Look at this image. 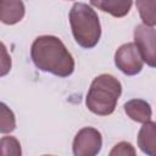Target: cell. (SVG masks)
<instances>
[{"label": "cell", "mask_w": 156, "mask_h": 156, "mask_svg": "<svg viewBox=\"0 0 156 156\" xmlns=\"http://www.w3.org/2000/svg\"><path fill=\"white\" fill-rule=\"evenodd\" d=\"M90 4L111 16L119 18L128 15L133 0H90Z\"/></svg>", "instance_id": "obj_10"}, {"label": "cell", "mask_w": 156, "mask_h": 156, "mask_svg": "<svg viewBox=\"0 0 156 156\" xmlns=\"http://www.w3.org/2000/svg\"><path fill=\"white\" fill-rule=\"evenodd\" d=\"M0 132L2 134L13 132L16 129V118L13 112L4 102L0 104Z\"/></svg>", "instance_id": "obj_12"}, {"label": "cell", "mask_w": 156, "mask_h": 156, "mask_svg": "<svg viewBox=\"0 0 156 156\" xmlns=\"http://www.w3.org/2000/svg\"><path fill=\"white\" fill-rule=\"evenodd\" d=\"M115 65L127 76H135L141 72L144 60L135 43H126L115 52Z\"/></svg>", "instance_id": "obj_4"}, {"label": "cell", "mask_w": 156, "mask_h": 156, "mask_svg": "<svg viewBox=\"0 0 156 156\" xmlns=\"http://www.w3.org/2000/svg\"><path fill=\"white\" fill-rule=\"evenodd\" d=\"M135 155V149L130 143L121 141L113 146V149L110 151V156H128Z\"/></svg>", "instance_id": "obj_14"}, {"label": "cell", "mask_w": 156, "mask_h": 156, "mask_svg": "<svg viewBox=\"0 0 156 156\" xmlns=\"http://www.w3.org/2000/svg\"><path fill=\"white\" fill-rule=\"evenodd\" d=\"M136 9L145 26H156V0H136Z\"/></svg>", "instance_id": "obj_11"}, {"label": "cell", "mask_w": 156, "mask_h": 156, "mask_svg": "<svg viewBox=\"0 0 156 156\" xmlns=\"http://www.w3.org/2000/svg\"><path fill=\"white\" fill-rule=\"evenodd\" d=\"M30 57L37 68L57 77H68L74 71V60L71 52L55 35L35 38L30 48Z\"/></svg>", "instance_id": "obj_1"}, {"label": "cell", "mask_w": 156, "mask_h": 156, "mask_svg": "<svg viewBox=\"0 0 156 156\" xmlns=\"http://www.w3.org/2000/svg\"><path fill=\"white\" fill-rule=\"evenodd\" d=\"M0 146H1V154L4 156L7 155L20 156L22 154L21 144L15 136H2L0 140Z\"/></svg>", "instance_id": "obj_13"}, {"label": "cell", "mask_w": 156, "mask_h": 156, "mask_svg": "<svg viewBox=\"0 0 156 156\" xmlns=\"http://www.w3.org/2000/svg\"><path fill=\"white\" fill-rule=\"evenodd\" d=\"M69 24L77 44L84 49L94 48L101 37L98 13L84 2H76L69 11Z\"/></svg>", "instance_id": "obj_3"}, {"label": "cell", "mask_w": 156, "mask_h": 156, "mask_svg": "<svg viewBox=\"0 0 156 156\" xmlns=\"http://www.w3.org/2000/svg\"><path fill=\"white\" fill-rule=\"evenodd\" d=\"M26 7L22 0H0V20L4 24H16L24 17Z\"/></svg>", "instance_id": "obj_7"}, {"label": "cell", "mask_w": 156, "mask_h": 156, "mask_svg": "<svg viewBox=\"0 0 156 156\" xmlns=\"http://www.w3.org/2000/svg\"><path fill=\"white\" fill-rule=\"evenodd\" d=\"M122 94L121 82L111 74H100L94 78L85 98L88 110L98 116L111 115Z\"/></svg>", "instance_id": "obj_2"}, {"label": "cell", "mask_w": 156, "mask_h": 156, "mask_svg": "<svg viewBox=\"0 0 156 156\" xmlns=\"http://www.w3.org/2000/svg\"><path fill=\"white\" fill-rule=\"evenodd\" d=\"M123 107H124V112L127 113V116L138 123H145L151 119L152 111H151L150 105L145 100L132 99L127 101Z\"/></svg>", "instance_id": "obj_9"}, {"label": "cell", "mask_w": 156, "mask_h": 156, "mask_svg": "<svg viewBox=\"0 0 156 156\" xmlns=\"http://www.w3.org/2000/svg\"><path fill=\"white\" fill-rule=\"evenodd\" d=\"M101 146V133L93 127H84L76 134L72 150L74 156H94L100 152Z\"/></svg>", "instance_id": "obj_5"}, {"label": "cell", "mask_w": 156, "mask_h": 156, "mask_svg": "<svg viewBox=\"0 0 156 156\" xmlns=\"http://www.w3.org/2000/svg\"><path fill=\"white\" fill-rule=\"evenodd\" d=\"M134 43L144 62L150 67H156V29L150 26L138 24L134 28Z\"/></svg>", "instance_id": "obj_6"}, {"label": "cell", "mask_w": 156, "mask_h": 156, "mask_svg": "<svg viewBox=\"0 0 156 156\" xmlns=\"http://www.w3.org/2000/svg\"><path fill=\"white\" fill-rule=\"evenodd\" d=\"M138 146L143 154L156 156V122L147 121L143 123L138 133Z\"/></svg>", "instance_id": "obj_8"}, {"label": "cell", "mask_w": 156, "mask_h": 156, "mask_svg": "<svg viewBox=\"0 0 156 156\" xmlns=\"http://www.w3.org/2000/svg\"><path fill=\"white\" fill-rule=\"evenodd\" d=\"M1 48H2V56H4V58H2V62H1V76H5L10 69H11V58L10 57H7V55H6V48H5V45L4 44H1Z\"/></svg>", "instance_id": "obj_15"}]
</instances>
